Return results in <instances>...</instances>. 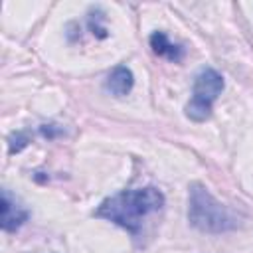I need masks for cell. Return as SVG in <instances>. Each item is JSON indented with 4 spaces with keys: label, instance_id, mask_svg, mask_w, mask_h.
<instances>
[{
    "label": "cell",
    "instance_id": "obj_1",
    "mask_svg": "<svg viewBox=\"0 0 253 253\" xmlns=\"http://www.w3.org/2000/svg\"><path fill=\"white\" fill-rule=\"evenodd\" d=\"M164 206V196L158 188L146 186L138 190H125L119 192L97 208L95 215L109 219L121 227H125L130 233H138L144 219L156 211H160Z\"/></svg>",
    "mask_w": 253,
    "mask_h": 253
},
{
    "label": "cell",
    "instance_id": "obj_2",
    "mask_svg": "<svg viewBox=\"0 0 253 253\" xmlns=\"http://www.w3.org/2000/svg\"><path fill=\"white\" fill-rule=\"evenodd\" d=\"M188 217L192 225L208 233H221L235 227V219L231 217L229 210L221 206L206 188L194 184L190 190V210Z\"/></svg>",
    "mask_w": 253,
    "mask_h": 253
},
{
    "label": "cell",
    "instance_id": "obj_3",
    "mask_svg": "<svg viewBox=\"0 0 253 253\" xmlns=\"http://www.w3.org/2000/svg\"><path fill=\"white\" fill-rule=\"evenodd\" d=\"M221 91H223V77L211 67H202L194 81V95H192L190 103L186 105L188 119H192L196 123L210 119L211 105Z\"/></svg>",
    "mask_w": 253,
    "mask_h": 253
},
{
    "label": "cell",
    "instance_id": "obj_4",
    "mask_svg": "<svg viewBox=\"0 0 253 253\" xmlns=\"http://www.w3.org/2000/svg\"><path fill=\"white\" fill-rule=\"evenodd\" d=\"M26 219H28V211L22 206H18L16 200H12V196L8 194V190H4L2 192V229L14 231Z\"/></svg>",
    "mask_w": 253,
    "mask_h": 253
},
{
    "label": "cell",
    "instance_id": "obj_5",
    "mask_svg": "<svg viewBox=\"0 0 253 253\" xmlns=\"http://www.w3.org/2000/svg\"><path fill=\"white\" fill-rule=\"evenodd\" d=\"M132 83H134V79H132L130 69L125 67V65H119V67H115V69L109 73V77H107V81H105V87H107V91H111L113 95L123 97V95H126V93L132 89Z\"/></svg>",
    "mask_w": 253,
    "mask_h": 253
},
{
    "label": "cell",
    "instance_id": "obj_6",
    "mask_svg": "<svg viewBox=\"0 0 253 253\" xmlns=\"http://www.w3.org/2000/svg\"><path fill=\"white\" fill-rule=\"evenodd\" d=\"M150 47L156 55L168 57L170 61H180L182 59V47L176 43H170L164 32H154L150 36Z\"/></svg>",
    "mask_w": 253,
    "mask_h": 253
}]
</instances>
